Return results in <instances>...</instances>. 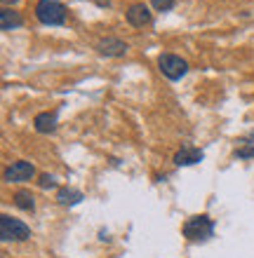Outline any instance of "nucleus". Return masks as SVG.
<instances>
[{
    "mask_svg": "<svg viewBox=\"0 0 254 258\" xmlns=\"http://www.w3.org/2000/svg\"><path fill=\"white\" fill-rule=\"evenodd\" d=\"M35 176V167L26 160H19V162H12L5 169V181L7 183H26Z\"/></svg>",
    "mask_w": 254,
    "mask_h": 258,
    "instance_id": "nucleus-5",
    "label": "nucleus"
},
{
    "mask_svg": "<svg viewBox=\"0 0 254 258\" xmlns=\"http://www.w3.org/2000/svg\"><path fill=\"white\" fill-rule=\"evenodd\" d=\"M214 235V223L207 214H200V216H191L184 223V237L188 242H205Z\"/></svg>",
    "mask_w": 254,
    "mask_h": 258,
    "instance_id": "nucleus-2",
    "label": "nucleus"
},
{
    "mask_svg": "<svg viewBox=\"0 0 254 258\" xmlns=\"http://www.w3.org/2000/svg\"><path fill=\"white\" fill-rule=\"evenodd\" d=\"M202 162V150L195 146H184L174 153V164L177 167H191V164Z\"/></svg>",
    "mask_w": 254,
    "mask_h": 258,
    "instance_id": "nucleus-8",
    "label": "nucleus"
},
{
    "mask_svg": "<svg viewBox=\"0 0 254 258\" xmlns=\"http://www.w3.org/2000/svg\"><path fill=\"white\" fill-rule=\"evenodd\" d=\"M0 237H3V242H26L31 237V228L19 218L3 214L0 216Z\"/></svg>",
    "mask_w": 254,
    "mask_h": 258,
    "instance_id": "nucleus-3",
    "label": "nucleus"
},
{
    "mask_svg": "<svg viewBox=\"0 0 254 258\" xmlns=\"http://www.w3.org/2000/svg\"><path fill=\"white\" fill-rule=\"evenodd\" d=\"M12 200L21 211H33L35 209V197L31 195V190H17Z\"/></svg>",
    "mask_w": 254,
    "mask_h": 258,
    "instance_id": "nucleus-11",
    "label": "nucleus"
},
{
    "mask_svg": "<svg viewBox=\"0 0 254 258\" xmlns=\"http://www.w3.org/2000/svg\"><path fill=\"white\" fill-rule=\"evenodd\" d=\"M24 24L19 12H14L12 7H3L0 10V28L3 31H12V28H19Z\"/></svg>",
    "mask_w": 254,
    "mask_h": 258,
    "instance_id": "nucleus-10",
    "label": "nucleus"
},
{
    "mask_svg": "<svg viewBox=\"0 0 254 258\" xmlns=\"http://www.w3.org/2000/svg\"><path fill=\"white\" fill-rule=\"evenodd\" d=\"M235 157H240V160H249V157H254V148L252 146H242V148L235 150Z\"/></svg>",
    "mask_w": 254,
    "mask_h": 258,
    "instance_id": "nucleus-14",
    "label": "nucleus"
},
{
    "mask_svg": "<svg viewBox=\"0 0 254 258\" xmlns=\"http://www.w3.org/2000/svg\"><path fill=\"white\" fill-rule=\"evenodd\" d=\"M35 17L45 26H62L64 21H66V7L59 0H38Z\"/></svg>",
    "mask_w": 254,
    "mask_h": 258,
    "instance_id": "nucleus-1",
    "label": "nucleus"
},
{
    "mask_svg": "<svg viewBox=\"0 0 254 258\" xmlns=\"http://www.w3.org/2000/svg\"><path fill=\"white\" fill-rule=\"evenodd\" d=\"M17 3H19V0H3V5H5V7H10V5H17Z\"/></svg>",
    "mask_w": 254,
    "mask_h": 258,
    "instance_id": "nucleus-17",
    "label": "nucleus"
},
{
    "mask_svg": "<svg viewBox=\"0 0 254 258\" xmlns=\"http://www.w3.org/2000/svg\"><path fill=\"white\" fill-rule=\"evenodd\" d=\"M240 143H242V146H252V148H254V129L249 132L247 136H245V139H240Z\"/></svg>",
    "mask_w": 254,
    "mask_h": 258,
    "instance_id": "nucleus-16",
    "label": "nucleus"
},
{
    "mask_svg": "<svg viewBox=\"0 0 254 258\" xmlns=\"http://www.w3.org/2000/svg\"><path fill=\"white\" fill-rule=\"evenodd\" d=\"M158 68L160 73L165 75L167 80H179V78H184L186 71H188V63L177 54H160L158 59Z\"/></svg>",
    "mask_w": 254,
    "mask_h": 258,
    "instance_id": "nucleus-4",
    "label": "nucleus"
},
{
    "mask_svg": "<svg viewBox=\"0 0 254 258\" xmlns=\"http://www.w3.org/2000/svg\"><path fill=\"white\" fill-rule=\"evenodd\" d=\"M38 183H40V188H55L57 181H55V176H49V174H42Z\"/></svg>",
    "mask_w": 254,
    "mask_h": 258,
    "instance_id": "nucleus-15",
    "label": "nucleus"
},
{
    "mask_svg": "<svg viewBox=\"0 0 254 258\" xmlns=\"http://www.w3.org/2000/svg\"><path fill=\"white\" fill-rule=\"evenodd\" d=\"M125 19L127 24L134 28H144L151 24V12H148V7L144 3H134V5L127 7V12H125Z\"/></svg>",
    "mask_w": 254,
    "mask_h": 258,
    "instance_id": "nucleus-6",
    "label": "nucleus"
},
{
    "mask_svg": "<svg viewBox=\"0 0 254 258\" xmlns=\"http://www.w3.org/2000/svg\"><path fill=\"white\" fill-rule=\"evenodd\" d=\"M33 127H35V132L38 134H52L57 129V113L52 110H45V113H38L35 115V120H33Z\"/></svg>",
    "mask_w": 254,
    "mask_h": 258,
    "instance_id": "nucleus-9",
    "label": "nucleus"
},
{
    "mask_svg": "<svg viewBox=\"0 0 254 258\" xmlns=\"http://www.w3.org/2000/svg\"><path fill=\"white\" fill-rule=\"evenodd\" d=\"M174 3H177V0H151L153 10H158V12H167V10H172Z\"/></svg>",
    "mask_w": 254,
    "mask_h": 258,
    "instance_id": "nucleus-13",
    "label": "nucleus"
},
{
    "mask_svg": "<svg viewBox=\"0 0 254 258\" xmlns=\"http://www.w3.org/2000/svg\"><path fill=\"white\" fill-rule=\"evenodd\" d=\"M57 200H59V204H69V207H73V204H78L80 200H83V192L76 190V188H62V190L57 192Z\"/></svg>",
    "mask_w": 254,
    "mask_h": 258,
    "instance_id": "nucleus-12",
    "label": "nucleus"
},
{
    "mask_svg": "<svg viewBox=\"0 0 254 258\" xmlns=\"http://www.w3.org/2000/svg\"><path fill=\"white\" fill-rule=\"evenodd\" d=\"M127 42H123L120 38H101L96 42V52L104 56H125L127 54Z\"/></svg>",
    "mask_w": 254,
    "mask_h": 258,
    "instance_id": "nucleus-7",
    "label": "nucleus"
}]
</instances>
